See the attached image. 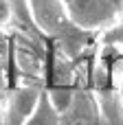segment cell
Here are the masks:
<instances>
[{"mask_svg":"<svg viewBox=\"0 0 123 125\" xmlns=\"http://www.w3.org/2000/svg\"><path fill=\"white\" fill-rule=\"evenodd\" d=\"M42 92L44 90H40L37 86H20V88H13L0 101V110H2L4 125H24L29 121V116L35 112Z\"/></svg>","mask_w":123,"mask_h":125,"instance_id":"4","label":"cell"},{"mask_svg":"<svg viewBox=\"0 0 123 125\" xmlns=\"http://www.w3.org/2000/svg\"><path fill=\"white\" fill-rule=\"evenodd\" d=\"M24 125H59V114H57V110L51 105V101H48V97L42 92V97H40V103H37V108H35V112L29 116V121Z\"/></svg>","mask_w":123,"mask_h":125,"instance_id":"5","label":"cell"},{"mask_svg":"<svg viewBox=\"0 0 123 125\" xmlns=\"http://www.w3.org/2000/svg\"><path fill=\"white\" fill-rule=\"evenodd\" d=\"M0 125H4V119H2V110H0Z\"/></svg>","mask_w":123,"mask_h":125,"instance_id":"7","label":"cell"},{"mask_svg":"<svg viewBox=\"0 0 123 125\" xmlns=\"http://www.w3.org/2000/svg\"><path fill=\"white\" fill-rule=\"evenodd\" d=\"M57 114H59V125H103L99 101L92 88L84 83L75 86L68 105Z\"/></svg>","mask_w":123,"mask_h":125,"instance_id":"3","label":"cell"},{"mask_svg":"<svg viewBox=\"0 0 123 125\" xmlns=\"http://www.w3.org/2000/svg\"><path fill=\"white\" fill-rule=\"evenodd\" d=\"M13 20H15V15H13L11 2H9V0H0V29L9 26Z\"/></svg>","mask_w":123,"mask_h":125,"instance_id":"6","label":"cell"},{"mask_svg":"<svg viewBox=\"0 0 123 125\" xmlns=\"http://www.w3.org/2000/svg\"><path fill=\"white\" fill-rule=\"evenodd\" d=\"M62 2L70 20L79 29L95 35L123 18V0H62Z\"/></svg>","mask_w":123,"mask_h":125,"instance_id":"2","label":"cell"},{"mask_svg":"<svg viewBox=\"0 0 123 125\" xmlns=\"http://www.w3.org/2000/svg\"><path fill=\"white\" fill-rule=\"evenodd\" d=\"M26 4L33 26H37L66 57L73 59L88 51L95 33L79 29L70 20L62 0H26Z\"/></svg>","mask_w":123,"mask_h":125,"instance_id":"1","label":"cell"}]
</instances>
